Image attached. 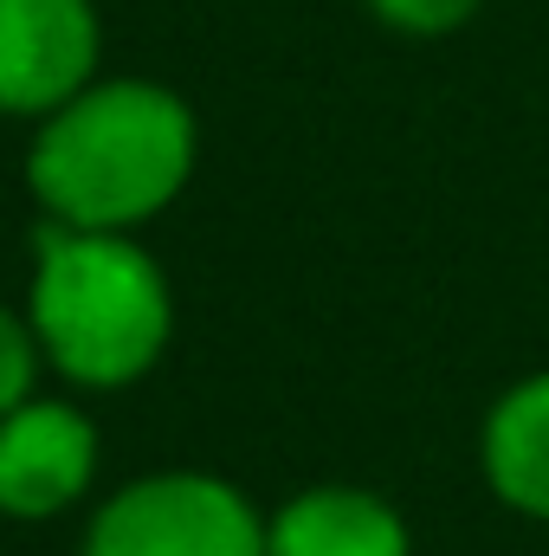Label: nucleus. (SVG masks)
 Here are the masks:
<instances>
[{"mask_svg":"<svg viewBox=\"0 0 549 556\" xmlns=\"http://www.w3.org/2000/svg\"><path fill=\"white\" fill-rule=\"evenodd\" d=\"M98 7L91 0H0V111L52 117L98 85Z\"/></svg>","mask_w":549,"mask_h":556,"instance_id":"4","label":"nucleus"},{"mask_svg":"<svg viewBox=\"0 0 549 556\" xmlns=\"http://www.w3.org/2000/svg\"><path fill=\"white\" fill-rule=\"evenodd\" d=\"M85 556H266V525L227 479L155 472L91 518Z\"/></svg>","mask_w":549,"mask_h":556,"instance_id":"3","label":"nucleus"},{"mask_svg":"<svg viewBox=\"0 0 549 556\" xmlns=\"http://www.w3.org/2000/svg\"><path fill=\"white\" fill-rule=\"evenodd\" d=\"M266 556H408V525L388 498L356 485H317L278 505Z\"/></svg>","mask_w":549,"mask_h":556,"instance_id":"6","label":"nucleus"},{"mask_svg":"<svg viewBox=\"0 0 549 556\" xmlns=\"http://www.w3.org/2000/svg\"><path fill=\"white\" fill-rule=\"evenodd\" d=\"M39 330L33 317H13L0 304V415H13L20 402H33V376H39Z\"/></svg>","mask_w":549,"mask_h":556,"instance_id":"8","label":"nucleus"},{"mask_svg":"<svg viewBox=\"0 0 549 556\" xmlns=\"http://www.w3.org/2000/svg\"><path fill=\"white\" fill-rule=\"evenodd\" d=\"M478 453H485L491 492L511 511L549 525V369L544 376H524L518 389H505L491 402Z\"/></svg>","mask_w":549,"mask_h":556,"instance_id":"7","label":"nucleus"},{"mask_svg":"<svg viewBox=\"0 0 549 556\" xmlns=\"http://www.w3.org/2000/svg\"><path fill=\"white\" fill-rule=\"evenodd\" d=\"M98 472V433L65 402H20L0 415V511L59 518Z\"/></svg>","mask_w":549,"mask_h":556,"instance_id":"5","label":"nucleus"},{"mask_svg":"<svg viewBox=\"0 0 549 556\" xmlns=\"http://www.w3.org/2000/svg\"><path fill=\"white\" fill-rule=\"evenodd\" d=\"M33 266L39 350L85 389H124L168 343V278L124 233L46 220Z\"/></svg>","mask_w":549,"mask_h":556,"instance_id":"2","label":"nucleus"},{"mask_svg":"<svg viewBox=\"0 0 549 556\" xmlns=\"http://www.w3.org/2000/svg\"><path fill=\"white\" fill-rule=\"evenodd\" d=\"M194 175V111L149 78L85 85L72 104L39 117L26 181L46 220L130 233L162 214Z\"/></svg>","mask_w":549,"mask_h":556,"instance_id":"1","label":"nucleus"},{"mask_svg":"<svg viewBox=\"0 0 549 556\" xmlns=\"http://www.w3.org/2000/svg\"><path fill=\"white\" fill-rule=\"evenodd\" d=\"M362 7L408 39H446L478 13V0H362Z\"/></svg>","mask_w":549,"mask_h":556,"instance_id":"9","label":"nucleus"}]
</instances>
